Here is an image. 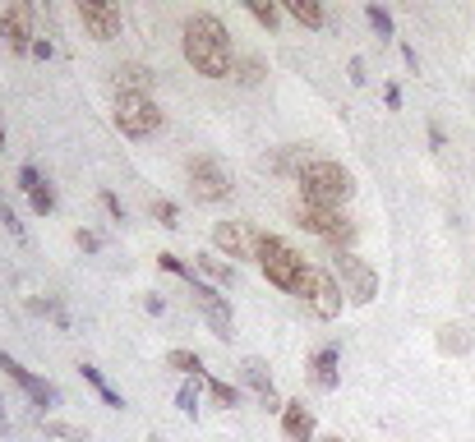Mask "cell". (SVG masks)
Wrapping results in <instances>:
<instances>
[{"instance_id":"34","label":"cell","mask_w":475,"mask_h":442,"mask_svg":"<svg viewBox=\"0 0 475 442\" xmlns=\"http://www.w3.org/2000/svg\"><path fill=\"white\" fill-rule=\"evenodd\" d=\"M37 185H42V176H37V166H19V189H24V194H33Z\"/></svg>"},{"instance_id":"35","label":"cell","mask_w":475,"mask_h":442,"mask_svg":"<svg viewBox=\"0 0 475 442\" xmlns=\"http://www.w3.org/2000/svg\"><path fill=\"white\" fill-rule=\"evenodd\" d=\"M347 74H351V84H356V88H360V84L369 79V74H365V60H360V55H351V65H347Z\"/></svg>"},{"instance_id":"19","label":"cell","mask_w":475,"mask_h":442,"mask_svg":"<svg viewBox=\"0 0 475 442\" xmlns=\"http://www.w3.org/2000/svg\"><path fill=\"white\" fill-rule=\"evenodd\" d=\"M194 267L203 276H213L217 286H236V263H222L217 254H194Z\"/></svg>"},{"instance_id":"3","label":"cell","mask_w":475,"mask_h":442,"mask_svg":"<svg viewBox=\"0 0 475 442\" xmlns=\"http://www.w3.org/2000/svg\"><path fill=\"white\" fill-rule=\"evenodd\" d=\"M254 263L263 267V276L273 281L278 290H291V295H296V286H300L305 272H309V263H305L282 236H268V231L254 236Z\"/></svg>"},{"instance_id":"11","label":"cell","mask_w":475,"mask_h":442,"mask_svg":"<svg viewBox=\"0 0 475 442\" xmlns=\"http://www.w3.org/2000/svg\"><path fill=\"white\" fill-rule=\"evenodd\" d=\"M240 383H245V387H249V392H254V397L268 406V410H278V415H282V406H287V401H282V397H278V387H273V374H268V359H258V355H245V359H240Z\"/></svg>"},{"instance_id":"20","label":"cell","mask_w":475,"mask_h":442,"mask_svg":"<svg viewBox=\"0 0 475 442\" xmlns=\"http://www.w3.org/2000/svg\"><path fill=\"white\" fill-rule=\"evenodd\" d=\"M439 350H443V355H470V332L457 327V323L439 327Z\"/></svg>"},{"instance_id":"21","label":"cell","mask_w":475,"mask_h":442,"mask_svg":"<svg viewBox=\"0 0 475 442\" xmlns=\"http://www.w3.org/2000/svg\"><path fill=\"white\" fill-rule=\"evenodd\" d=\"M291 19L296 24H305V28H323L328 24V15H323V5H318V0H291Z\"/></svg>"},{"instance_id":"45","label":"cell","mask_w":475,"mask_h":442,"mask_svg":"<svg viewBox=\"0 0 475 442\" xmlns=\"http://www.w3.org/2000/svg\"><path fill=\"white\" fill-rule=\"evenodd\" d=\"M0 147H5V129H0Z\"/></svg>"},{"instance_id":"8","label":"cell","mask_w":475,"mask_h":442,"mask_svg":"<svg viewBox=\"0 0 475 442\" xmlns=\"http://www.w3.org/2000/svg\"><path fill=\"white\" fill-rule=\"evenodd\" d=\"M189 295H194V309L203 314V323L213 327V337H217V341H231V337H236V323H231V305H227L222 295H217L208 281H203V276H194V281H189Z\"/></svg>"},{"instance_id":"37","label":"cell","mask_w":475,"mask_h":442,"mask_svg":"<svg viewBox=\"0 0 475 442\" xmlns=\"http://www.w3.org/2000/svg\"><path fill=\"white\" fill-rule=\"evenodd\" d=\"M75 245H79V249H88V254H97V249H102V240H97L93 231H79V236H75Z\"/></svg>"},{"instance_id":"26","label":"cell","mask_w":475,"mask_h":442,"mask_svg":"<svg viewBox=\"0 0 475 442\" xmlns=\"http://www.w3.org/2000/svg\"><path fill=\"white\" fill-rule=\"evenodd\" d=\"M231 79H236V84H245V88H254V84L263 79V60H258V55H245V60H236Z\"/></svg>"},{"instance_id":"22","label":"cell","mask_w":475,"mask_h":442,"mask_svg":"<svg viewBox=\"0 0 475 442\" xmlns=\"http://www.w3.org/2000/svg\"><path fill=\"white\" fill-rule=\"evenodd\" d=\"M167 368H176L185 378H203V359L194 350H167Z\"/></svg>"},{"instance_id":"4","label":"cell","mask_w":475,"mask_h":442,"mask_svg":"<svg viewBox=\"0 0 475 442\" xmlns=\"http://www.w3.org/2000/svg\"><path fill=\"white\" fill-rule=\"evenodd\" d=\"M296 226L328 240L332 249H351L356 245V226H351V216L347 212H337V207H314V203H296Z\"/></svg>"},{"instance_id":"43","label":"cell","mask_w":475,"mask_h":442,"mask_svg":"<svg viewBox=\"0 0 475 442\" xmlns=\"http://www.w3.org/2000/svg\"><path fill=\"white\" fill-rule=\"evenodd\" d=\"M144 442H162V437H157V433H148V437H144Z\"/></svg>"},{"instance_id":"9","label":"cell","mask_w":475,"mask_h":442,"mask_svg":"<svg viewBox=\"0 0 475 442\" xmlns=\"http://www.w3.org/2000/svg\"><path fill=\"white\" fill-rule=\"evenodd\" d=\"M189 194L194 203H222L231 194V176L217 157H194L189 162Z\"/></svg>"},{"instance_id":"7","label":"cell","mask_w":475,"mask_h":442,"mask_svg":"<svg viewBox=\"0 0 475 442\" xmlns=\"http://www.w3.org/2000/svg\"><path fill=\"white\" fill-rule=\"evenodd\" d=\"M296 295H300V305L314 318H323V323H332L337 314H342V305H347V295H342V286H337V276L323 272V267H309L305 281L296 286Z\"/></svg>"},{"instance_id":"12","label":"cell","mask_w":475,"mask_h":442,"mask_svg":"<svg viewBox=\"0 0 475 442\" xmlns=\"http://www.w3.org/2000/svg\"><path fill=\"white\" fill-rule=\"evenodd\" d=\"M0 374L5 378H15L37 406H60V387L56 383H46V378H37V374H28V368L15 359V355H0Z\"/></svg>"},{"instance_id":"1","label":"cell","mask_w":475,"mask_h":442,"mask_svg":"<svg viewBox=\"0 0 475 442\" xmlns=\"http://www.w3.org/2000/svg\"><path fill=\"white\" fill-rule=\"evenodd\" d=\"M180 46H185V60L194 65V74H203V79H231L236 51H231V33L217 15H189L180 28Z\"/></svg>"},{"instance_id":"27","label":"cell","mask_w":475,"mask_h":442,"mask_svg":"<svg viewBox=\"0 0 475 442\" xmlns=\"http://www.w3.org/2000/svg\"><path fill=\"white\" fill-rule=\"evenodd\" d=\"M203 383H208V378H185V383H180L176 406H180L185 415H194V410H198V387H203Z\"/></svg>"},{"instance_id":"40","label":"cell","mask_w":475,"mask_h":442,"mask_svg":"<svg viewBox=\"0 0 475 442\" xmlns=\"http://www.w3.org/2000/svg\"><path fill=\"white\" fill-rule=\"evenodd\" d=\"M144 309H148V314H167V300H162V295H148Z\"/></svg>"},{"instance_id":"6","label":"cell","mask_w":475,"mask_h":442,"mask_svg":"<svg viewBox=\"0 0 475 442\" xmlns=\"http://www.w3.org/2000/svg\"><path fill=\"white\" fill-rule=\"evenodd\" d=\"M332 276H337V286H342V295H347L351 305H369L374 295H379V272L360 254H351V249H337L332 254Z\"/></svg>"},{"instance_id":"24","label":"cell","mask_w":475,"mask_h":442,"mask_svg":"<svg viewBox=\"0 0 475 442\" xmlns=\"http://www.w3.org/2000/svg\"><path fill=\"white\" fill-rule=\"evenodd\" d=\"M79 374H84V378H88V383L97 387V397H102V401H106L111 410H120V406H125V401H120V397L111 392V383L102 378V368H93V364H79Z\"/></svg>"},{"instance_id":"31","label":"cell","mask_w":475,"mask_h":442,"mask_svg":"<svg viewBox=\"0 0 475 442\" xmlns=\"http://www.w3.org/2000/svg\"><path fill=\"white\" fill-rule=\"evenodd\" d=\"M249 15H254V19H258L268 33L278 28V10H273V5H263V0H249Z\"/></svg>"},{"instance_id":"23","label":"cell","mask_w":475,"mask_h":442,"mask_svg":"<svg viewBox=\"0 0 475 442\" xmlns=\"http://www.w3.org/2000/svg\"><path fill=\"white\" fill-rule=\"evenodd\" d=\"M46 437H60V442H88V428L84 424H65V419H42Z\"/></svg>"},{"instance_id":"5","label":"cell","mask_w":475,"mask_h":442,"mask_svg":"<svg viewBox=\"0 0 475 442\" xmlns=\"http://www.w3.org/2000/svg\"><path fill=\"white\" fill-rule=\"evenodd\" d=\"M111 120H116V129L125 138H148V134L162 129V111H157V102L148 93H116Z\"/></svg>"},{"instance_id":"15","label":"cell","mask_w":475,"mask_h":442,"mask_svg":"<svg viewBox=\"0 0 475 442\" xmlns=\"http://www.w3.org/2000/svg\"><path fill=\"white\" fill-rule=\"evenodd\" d=\"M309 378H314L318 392H337V383H342V350H337V346L314 350V359H309Z\"/></svg>"},{"instance_id":"39","label":"cell","mask_w":475,"mask_h":442,"mask_svg":"<svg viewBox=\"0 0 475 442\" xmlns=\"http://www.w3.org/2000/svg\"><path fill=\"white\" fill-rule=\"evenodd\" d=\"M383 102L397 111V106H401V88H397V84H388V88H383Z\"/></svg>"},{"instance_id":"13","label":"cell","mask_w":475,"mask_h":442,"mask_svg":"<svg viewBox=\"0 0 475 442\" xmlns=\"http://www.w3.org/2000/svg\"><path fill=\"white\" fill-rule=\"evenodd\" d=\"M213 249L222 258H254V231L245 221H217L213 226Z\"/></svg>"},{"instance_id":"16","label":"cell","mask_w":475,"mask_h":442,"mask_svg":"<svg viewBox=\"0 0 475 442\" xmlns=\"http://www.w3.org/2000/svg\"><path fill=\"white\" fill-rule=\"evenodd\" d=\"M282 433L291 442H314L318 424H314V410H305V401H287L282 406Z\"/></svg>"},{"instance_id":"38","label":"cell","mask_w":475,"mask_h":442,"mask_svg":"<svg viewBox=\"0 0 475 442\" xmlns=\"http://www.w3.org/2000/svg\"><path fill=\"white\" fill-rule=\"evenodd\" d=\"M28 55H37V60H51V55H56V46H51V42H46V37H37V42H33V51H28Z\"/></svg>"},{"instance_id":"33","label":"cell","mask_w":475,"mask_h":442,"mask_svg":"<svg viewBox=\"0 0 475 442\" xmlns=\"http://www.w3.org/2000/svg\"><path fill=\"white\" fill-rule=\"evenodd\" d=\"M0 221H5V231H10V236H19V240H24V221L15 216V207H10V203H0Z\"/></svg>"},{"instance_id":"10","label":"cell","mask_w":475,"mask_h":442,"mask_svg":"<svg viewBox=\"0 0 475 442\" xmlns=\"http://www.w3.org/2000/svg\"><path fill=\"white\" fill-rule=\"evenodd\" d=\"M79 24L88 28L93 42H116L120 37V10L116 5H102V0H79Z\"/></svg>"},{"instance_id":"17","label":"cell","mask_w":475,"mask_h":442,"mask_svg":"<svg viewBox=\"0 0 475 442\" xmlns=\"http://www.w3.org/2000/svg\"><path fill=\"white\" fill-rule=\"evenodd\" d=\"M309 162H314V157L305 153V147H296V143H291V147H278L273 157H263V166H268V171H278V176H296V180H300V171H305Z\"/></svg>"},{"instance_id":"29","label":"cell","mask_w":475,"mask_h":442,"mask_svg":"<svg viewBox=\"0 0 475 442\" xmlns=\"http://www.w3.org/2000/svg\"><path fill=\"white\" fill-rule=\"evenodd\" d=\"M365 19H369V28H374L379 37H397V33H392V15H388L383 5H365Z\"/></svg>"},{"instance_id":"30","label":"cell","mask_w":475,"mask_h":442,"mask_svg":"<svg viewBox=\"0 0 475 442\" xmlns=\"http://www.w3.org/2000/svg\"><path fill=\"white\" fill-rule=\"evenodd\" d=\"M153 216H157V226H167V231H176V226H180V212H176V203H167V198H157V203H153Z\"/></svg>"},{"instance_id":"44","label":"cell","mask_w":475,"mask_h":442,"mask_svg":"<svg viewBox=\"0 0 475 442\" xmlns=\"http://www.w3.org/2000/svg\"><path fill=\"white\" fill-rule=\"evenodd\" d=\"M0 419H5V401H0Z\"/></svg>"},{"instance_id":"42","label":"cell","mask_w":475,"mask_h":442,"mask_svg":"<svg viewBox=\"0 0 475 442\" xmlns=\"http://www.w3.org/2000/svg\"><path fill=\"white\" fill-rule=\"evenodd\" d=\"M314 442H342V437H314Z\"/></svg>"},{"instance_id":"14","label":"cell","mask_w":475,"mask_h":442,"mask_svg":"<svg viewBox=\"0 0 475 442\" xmlns=\"http://www.w3.org/2000/svg\"><path fill=\"white\" fill-rule=\"evenodd\" d=\"M0 37L10 42V51H33V10L28 5H10L0 15Z\"/></svg>"},{"instance_id":"32","label":"cell","mask_w":475,"mask_h":442,"mask_svg":"<svg viewBox=\"0 0 475 442\" xmlns=\"http://www.w3.org/2000/svg\"><path fill=\"white\" fill-rule=\"evenodd\" d=\"M157 263H162V267H167L171 276H185V281H194V276H198V272H194V267H185V263H180L176 254H157Z\"/></svg>"},{"instance_id":"41","label":"cell","mask_w":475,"mask_h":442,"mask_svg":"<svg viewBox=\"0 0 475 442\" xmlns=\"http://www.w3.org/2000/svg\"><path fill=\"white\" fill-rule=\"evenodd\" d=\"M401 60L411 65V69H420V55H416V46H401Z\"/></svg>"},{"instance_id":"28","label":"cell","mask_w":475,"mask_h":442,"mask_svg":"<svg viewBox=\"0 0 475 442\" xmlns=\"http://www.w3.org/2000/svg\"><path fill=\"white\" fill-rule=\"evenodd\" d=\"M28 203H33V212H37V216H51V212H56V189L42 180V185L28 194Z\"/></svg>"},{"instance_id":"25","label":"cell","mask_w":475,"mask_h":442,"mask_svg":"<svg viewBox=\"0 0 475 442\" xmlns=\"http://www.w3.org/2000/svg\"><path fill=\"white\" fill-rule=\"evenodd\" d=\"M208 397H213V406H222V410H236V406H240V387H236V383H222V378H208Z\"/></svg>"},{"instance_id":"18","label":"cell","mask_w":475,"mask_h":442,"mask_svg":"<svg viewBox=\"0 0 475 442\" xmlns=\"http://www.w3.org/2000/svg\"><path fill=\"white\" fill-rule=\"evenodd\" d=\"M148 84H153V74L144 69V65H116V93H148Z\"/></svg>"},{"instance_id":"36","label":"cell","mask_w":475,"mask_h":442,"mask_svg":"<svg viewBox=\"0 0 475 442\" xmlns=\"http://www.w3.org/2000/svg\"><path fill=\"white\" fill-rule=\"evenodd\" d=\"M102 207H106V212H111L116 221H125V203H120L116 194H102Z\"/></svg>"},{"instance_id":"2","label":"cell","mask_w":475,"mask_h":442,"mask_svg":"<svg viewBox=\"0 0 475 442\" xmlns=\"http://www.w3.org/2000/svg\"><path fill=\"white\" fill-rule=\"evenodd\" d=\"M300 203H314V207H342L351 194H356V180L342 162H328V157H314L305 171H300Z\"/></svg>"}]
</instances>
